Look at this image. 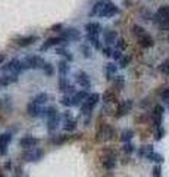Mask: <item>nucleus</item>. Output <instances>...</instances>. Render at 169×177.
I'll use <instances>...</instances> for the list:
<instances>
[{"mask_svg":"<svg viewBox=\"0 0 169 177\" xmlns=\"http://www.w3.org/2000/svg\"><path fill=\"white\" fill-rule=\"evenodd\" d=\"M119 13V9L113 5L110 0H99L90 12V16H94V15H99L101 18H110V16H115Z\"/></svg>","mask_w":169,"mask_h":177,"instance_id":"1","label":"nucleus"},{"mask_svg":"<svg viewBox=\"0 0 169 177\" xmlns=\"http://www.w3.org/2000/svg\"><path fill=\"white\" fill-rule=\"evenodd\" d=\"M99 99H100V95H97V93H93V95H90L88 98H87V100L81 105V111H82V114H90L91 109L97 105V102H99Z\"/></svg>","mask_w":169,"mask_h":177,"instance_id":"2","label":"nucleus"},{"mask_svg":"<svg viewBox=\"0 0 169 177\" xmlns=\"http://www.w3.org/2000/svg\"><path fill=\"white\" fill-rule=\"evenodd\" d=\"M66 38H63V37H50V38H47L44 43L41 44V47H40V50L41 52H44L47 49H50V47H53V46H60V44H66Z\"/></svg>","mask_w":169,"mask_h":177,"instance_id":"3","label":"nucleus"},{"mask_svg":"<svg viewBox=\"0 0 169 177\" xmlns=\"http://www.w3.org/2000/svg\"><path fill=\"white\" fill-rule=\"evenodd\" d=\"M60 37L66 38L68 42L69 40L71 42H78V40H81V33L77 28H65V30H62V35Z\"/></svg>","mask_w":169,"mask_h":177,"instance_id":"4","label":"nucleus"},{"mask_svg":"<svg viewBox=\"0 0 169 177\" xmlns=\"http://www.w3.org/2000/svg\"><path fill=\"white\" fill-rule=\"evenodd\" d=\"M25 62H27L28 68H33V69L44 68V65H46L44 59H41L40 56H27V58H25Z\"/></svg>","mask_w":169,"mask_h":177,"instance_id":"5","label":"nucleus"},{"mask_svg":"<svg viewBox=\"0 0 169 177\" xmlns=\"http://www.w3.org/2000/svg\"><path fill=\"white\" fill-rule=\"evenodd\" d=\"M11 140H12L11 133L0 134V155H6V152H8V145L11 143Z\"/></svg>","mask_w":169,"mask_h":177,"instance_id":"6","label":"nucleus"},{"mask_svg":"<svg viewBox=\"0 0 169 177\" xmlns=\"http://www.w3.org/2000/svg\"><path fill=\"white\" fill-rule=\"evenodd\" d=\"M43 156V151H37L35 148L33 149H27V152L24 154V159L25 161H38Z\"/></svg>","mask_w":169,"mask_h":177,"instance_id":"7","label":"nucleus"},{"mask_svg":"<svg viewBox=\"0 0 169 177\" xmlns=\"http://www.w3.org/2000/svg\"><path fill=\"white\" fill-rule=\"evenodd\" d=\"M132 108V100H125L122 103L118 105V109H116V117H124L126 115Z\"/></svg>","mask_w":169,"mask_h":177,"instance_id":"8","label":"nucleus"},{"mask_svg":"<svg viewBox=\"0 0 169 177\" xmlns=\"http://www.w3.org/2000/svg\"><path fill=\"white\" fill-rule=\"evenodd\" d=\"M113 134H115V130H113L110 125H103V129H100V132H99V140H109V139H112Z\"/></svg>","mask_w":169,"mask_h":177,"instance_id":"9","label":"nucleus"},{"mask_svg":"<svg viewBox=\"0 0 169 177\" xmlns=\"http://www.w3.org/2000/svg\"><path fill=\"white\" fill-rule=\"evenodd\" d=\"M38 145V139H35L33 136H25L19 140V146H22L25 149H33L34 146Z\"/></svg>","mask_w":169,"mask_h":177,"instance_id":"10","label":"nucleus"},{"mask_svg":"<svg viewBox=\"0 0 169 177\" xmlns=\"http://www.w3.org/2000/svg\"><path fill=\"white\" fill-rule=\"evenodd\" d=\"M2 71L3 72H8V71L11 72V71H13L15 74L21 72L19 71V59H12V61H9L5 66H2Z\"/></svg>","mask_w":169,"mask_h":177,"instance_id":"11","label":"nucleus"},{"mask_svg":"<svg viewBox=\"0 0 169 177\" xmlns=\"http://www.w3.org/2000/svg\"><path fill=\"white\" fill-rule=\"evenodd\" d=\"M163 106L162 105H156L155 106V109H153V122H155V125L156 127H160V124H162V115H163Z\"/></svg>","mask_w":169,"mask_h":177,"instance_id":"12","label":"nucleus"},{"mask_svg":"<svg viewBox=\"0 0 169 177\" xmlns=\"http://www.w3.org/2000/svg\"><path fill=\"white\" fill-rule=\"evenodd\" d=\"M43 109H44V108H41L40 105H37V103H34V102H30L28 106H27V112H28V115H31V117H38V115H41V114H43Z\"/></svg>","mask_w":169,"mask_h":177,"instance_id":"13","label":"nucleus"},{"mask_svg":"<svg viewBox=\"0 0 169 177\" xmlns=\"http://www.w3.org/2000/svg\"><path fill=\"white\" fill-rule=\"evenodd\" d=\"M38 37L37 35H25V37H19V38H16V43L19 44L21 47H27V46H31V44L35 43V40H37Z\"/></svg>","mask_w":169,"mask_h":177,"instance_id":"14","label":"nucleus"},{"mask_svg":"<svg viewBox=\"0 0 169 177\" xmlns=\"http://www.w3.org/2000/svg\"><path fill=\"white\" fill-rule=\"evenodd\" d=\"M90 95L87 93V92H78V93H75V96L72 98V105H75V106H78V105H82L87 98H88Z\"/></svg>","mask_w":169,"mask_h":177,"instance_id":"15","label":"nucleus"},{"mask_svg":"<svg viewBox=\"0 0 169 177\" xmlns=\"http://www.w3.org/2000/svg\"><path fill=\"white\" fill-rule=\"evenodd\" d=\"M77 83H78L79 86H82V87H90V77L85 74V72H78L77 75Z\"/></svg>","mask_w":169,"mask_h":177,"instance_id":"16","label":"nucleus"},{"mask_svg":"<svg viewBox=\"0 0 169 177\" xmlns=\"http://www.w3.org/2000/svg\"><path fill=\"white\" fill-rule=\"evenodd\" d=\"M85 31H87V34H100L101 27L99 22H88L85 25Z\"/></svg>","mask_w":169,"mask_h":177,"instance_id":"17","label":"nucleus"},{"mask_svg":"<svg viewBox=\"0 0 169 177\" xmlns=\"http://www.w3.org/2000/svg\"><path fill=\"white\" fill-rule=\"evenodd\" d=\"M116 165V161H115V155L109 154L104 159H103V167L106 168V170H113Z\"/></svg>","mask_w":169,"mask_h":177,"instance_id":"18","label":"nucleus"},{"mask_svg":"<svg viewBox=\"0 0 169 177\" xmlns=\"http://www.w3.org/2000/svg\"><path fill=\"white\" fill-rule=\"evenodd\" d=\"M18 81V75L16 74H12V75H3L0 78V86H9L12 83H16Z\"/></svg>","mask_w":169,"mask_h":177,"instance_id":"19","label":"nucleus"},{"mask_svg":"<svg viewBox=\"0 0 169 177\" xmlns=\"http://www.w3.org/2000/svg\"><path fill=\"white\" fill-rule=\"evenodd\" d=\"M155 44V42H153V38L150 37V35H143V37H140V46L141 47H144V49H147V47H151Z\"/></svg>","mask_w":169,"mask_h":177,"instance_id":"20","label":"nucleus"},{"mask_svg":"<svg viewBox=\"0 0 169 177\" xmlns=\"http://www.w3.org/2000/svg\"><path fill=\"white\" fill-rule=\"evenodd\" d=\"M118 40V33L116 31H106L104 33V42L107 44H112Z\"/></svg>","mask_w":169,"mask_h":177,"instance_id":"21","label":"nucleus"},{"mask_svg":"<svg viewBox=\"0 0 169 177\" xmlns=\"http://www.w3.org/2000/svg\"><path fill=\"white\" fill-rule=\"evenodd\" d=\"M59 115L56 117H52V118H49V121H47V129H49V132H55L57 129V124H59Z\"/></svg>","mask_w":169,"mask_h":177,"instance_id":"22","label":"nucleus"},{"mask_svg":"<svg viewBox=\"0 0 169 177\" xmlns=\"http://www.w3.org/2000/svg\"><path fill=\"white\" fill-rule=\"evenodd\" d=\"M47 99H49V95L43 92V93H38V95H37V96H35V98L33 99V102H34V103H37V105H40V106H41L43 103H46V102H47Z\"/></svg>","mask_w":169,"mask_h":177,"instance_id":"23","label":"nucleus"},{"mask_svg":"<svg viewBox=\"0 0 169 177\" xmlns=\"http://www.w3.org/2000/svg\"><path fill=\"white\" fill-rule=\"evenodd\" d=\"M101 98H103V102H104V103H112V102H116V96H115V93L110 92V90L104 92Z\"/></svg>","mask_w":169,"mask_h":177,"instance_id":"24","label":"nucleus"},{"mask_svg":"<svg viewBox=\"0 0 169 177\" xmlns=\"http://www.w3.org/2000/svg\"><path fill=\"white\" fill-rule=\"evenodd\" d=\"M57 69H59L60 75H62V77H65V75L68 74V71H69V65H68V61H60V62L57 64Z\"/></svg>","mask_w":169,"mask_h":177,"instance_id":"25","label":"nucleus"},{"mask_svg":"<svg viewBox=\"0 0 169 177\" xmlns=\"http://www.w3.org/2000/svg\"><path fill=\"white\" fill-rule=\"evenodd\" d=\"M87 40L93 43L96 49H100V42H99V34H87Z\"/></svg>","mask_w":169,"mask_h":177,"instance_id":"26","label":"nucleus"},{"mask_svg":"<svg viewBox=\"0 0 169 177\" xmlns=\"http://www.w3.org/2000/svg\"><path fill=\"white\" fill-rule=\"evenodd\" d=\"M41 115H44L47 118H52V117H56L57 115V109L55 106H49V108H44L43 109V114Z\"/></svg>","mask_w":169,"mask_h":177,"instance_id":"27","label":"nucleus"},{"mask_svg":"<svg viewBox=\"0 0 169 177\" xmlns=\"http://www.w3.org/2000/svg\"><path fill=\"white\" fill-rule=\"evenodd\" d=\"M132 136H134V132H132V130H129V129H128V130H124V132L121 133V140L125 142V143H128V142L132 139Z\"/></svg>","mask_w":169,"mask_h":177,"instance_id":"28","label":"nucleus"},{"mask_svg":"<svg viewBox=\"0 0 169 177\" xmlns=\"http://www.w3.org/2000/svg\"><path fill=\"white\" fill-rule=\"evenodd\" d=\"M56 53L65 56V58H66V61H69V62H72V61H74V56L71 55V52H69V50H66V49H63V47H57Z\"/></svg>","mask_w":169,"mask_h":177,"instance_id":"29","label":"nucleus"},{"mask_svg":"<svg viewBox=\"0 0 169 177\" xmlns=\"http://www.w3.org/2000/svg\"><path fill=\"white\" fill-rule=\"evenodd\" d=\"M116 71H118V66L115 65V64H107V65H106V75H107L109 80L112 78V75L116 74Z\"/></svg>","mask_w":169,"mask_h":177,"instance_id":"30","label":"nucleus"},{"mask_svg":"<svg viewBox=\"0 0 169 177\" xmlns=\"http://www.w3.org/2000/svg\"><path fill=\"white\" fill-rule=\"evenodd\" d=\"M68 139V136H65V134H57V136H55V137H52V143H55V145H62V143H65Z\"/></svg>","mask_w":169,"mask_h":177,"instance_id":"31","label":"nucleus"},{"mask_svg":"<svg viewBox=\"0 0 169 177\" xmlns=\"http://www.w3.org/2000/svg\"><path fill=\"white\" fill-rule=\"evenodd\" d=\"M140 156H148L150 154H153V146L151 145H147V146H143L140 151H138Z\"/></svg>","mask_w":169,"mask_h":177,"instance_id":"32","label":"nucleus"},{"mask_svg":"<svg viewBox=\"0 0 169 177\" xmlns=\"http://www.w3.org/2000/svg\"><path fill=\"white\" fill-rule=\"evenodd\" d=\"M63 129H65L66 132H74V130L77 129V121H75V120H66Z\"/></svg>","mask_w":169,"mask_h":177,"instance_id":"33","label":"nucleus"},{"mask_svg":"<svg viewBox=\"0 0 169 177\" xmlns=\"http://www.w3.org/2000/svg\"><path fill=\"white\" fill-rule=\"evenodd\" d=\"M68 87H69V83H68L66 77H60L59 78V88H60L62 92H66Z\"/></svg>","mask_w":169,"mask_h":177,"instance_id":"34","label":"nucleus"},{"mask_svg":"<svg viewBox=\"0 0 169 177\" xmlns=\"http://www.w3.org/2000/svg\"><path fill=\"white\" fill-rule=\"evenodd\" d=\"M132 33L135 35H138V37H143V35H146V31H144V28L143 27H140V25H134L132 27Z\"/></svg>","mask_w":169,"mask_h":177,"instance_id":"35","label":"nucleus"},{"mask_svg":"<svg viewBox=\"0 0 169 177\" xmlns=\"http://www.w3.org/2000/svg\"><path fill=\"white\" fill-rule=\"evenodd\" d=\"M147 158H148L150 161H155V162H162V161H163V156H162V155H159V154H155V152H153V154H150Z\"/></svg>","mask_w":169,"mask_h":177,"instance_id":"36","label":"nucleus"},{"mask_svg":"<svg viewBox=\"0 0 169 177\" xmlns=\"http://www.w3.org/2000/svg\"><path fill=\"white\" fill-rule=\"evenodd\" d=\"M115 86L118 87V90H121L124 87V77L122 75H116L115 77Z\"/></svg>","mask_w":169,"mask_h":177,"instance_id":"37","label":"nucleus"},{"mask_svg":"<svg viewBox=\"0 0 169 177\" xmlns=\"http://www.w3.org/2000/svg\"><path fill=\"white\" fill-rule=\"evenodd\" d=\"M43 69H44L46 75H49V77H50V75H53V71H55V69H53V65H52V64L46 62V65H44V68H43Z\"/></svg>","mask_w":169,"mask_h":177,"instance_id":"38","label":"nucleus"},{"mask_svg":"<svg viewBox=\"0 0 169 177\" xmlns=\"http://www.w3.org/2000/svg\"><path fill=\"white\" fill-rule=\"evenodd\" d=\"M159 69H160L162 72H165V74H169V59H166L162 65L159 66Z\"/></svg>","mask_w":169,"mask_h":177,"instance_id":"39","label":"nucleus"},{"mask_svg":"<svg viewBox=\"0 0 169 177\" xmlns=\"http://www.w3.org/2000/svg\"><path fill=\"white\" fill-rule=\"evenodd\" d=\"M81 50H82V55H84V58H91V50L88 46H81Z\"/></svg>","mask_w":169,"mask_h":177,"instance_id":"40","label":"nucleus"},{"mask_svg":"<svg viewBox=\"0 0 169 177\" xmlns=\"http://www.w3.org/2000/svg\"><path fill=\"white\" fill-rule=\"evenodd\" d=\"M60 103H62L63 106H72V99H71L69 96H63L62 100H60Z\"/></svg>","mask_w":169,"mask_h":177,"instance_id":"41","label":"nucleus"},{"mask_svg":"<svg viewBox=\"0 0 169 177\" xmlns=\"http://www.w3.org/2000/svg\"><path fill=\"white\" fill-rule=\"evenodd\" d=\"M122 151H124L125 154H131V152L134 151V146H132L131 143H125L124 148H122Z\"/></svg>","mask_w":169,"mask_h":177,"instance_id":"42","label":"nucleus"},{"mask_svg":"<svg viewBox=\"0 0 169 177\" xmlns=\"http://www.w3.org/2000/svg\"><path fill=\"white\" fill-rule=\"evenodd\" d=\"M116 44H118V49H119V50H124V49H126V43H125L124 38H118Z\"/></svg>","mask_w":169,"mask_h":177,"instance_id":"43","label":"nucleus"},{"mask_svg":"<svg viewBox=\"0 0 169 177\" xmlns=\"http://www.w3.org/2000/svg\"><path fill=\"white\" fill-rule=\"evenodd\" d=\"M129 61H131V58H129V56H124V58H122V59H121V68H126V65H128V64H129Z\"/></svg>","mask_w":169,"mask_h":177,"instance_id":"44","label":"nucleus"},{"mask_svg":"<svg viewBox=\"0 0 169 177\" xmlns=\"http://www.w3.org/2000/svg\"><path fill=\"white\" fill-rule=\"evenodd\" d=\"M113 59H116V61H118V59H122V53H121V50H119V49H116V50H113Z\"/></svg>","mask_w":169,"mask_h":177,"instance_id":"45","label":"nucleus"},{"mask_svg":"<svg viewBox=\"0 0 169 177\" xmlns=\"http://www.w3.org/2000/svg\"><path fill=\"white\" fill-rule=\"evenodd\" d=\"M163 134H165V130L159 127V129H158V132H156V140H160V139L163 137Z\"/></svg>","mask_w":169,"mask_h":177,"instance_id":"46","label":"nucleus"},{"mask_svg":"<svg viewBox=\"0 0 169 177\" xmlns=\"http://www.w3.org/2000/svg\"><path fill=\"white\" fill-rule=\"evenodd\" d=\"M62 28H63V24H60V22H59V24H55L50 30H52V31H62Z\"/></svg>","mask_w":169,"mask_h":177,"instance_id":"47","label":"nucleus"},{"mask_svg":"<svg viewBox=\"0 0 169 177\" xmlns=\"http://www.w3.org/2000/svg\"><path fill=\"white\" fill-rule=\"evenodd\" d=\"M103 55L104 56H112L113 55V50L110 47H103Z\"/></svg>","mask_w":169,"mask_h":177,"instance_id":"48","label":"nucleus"},{"mask_svg":"<svg viewBox=\"0 0 169 177\" xmlns=\"http://www.w3.org/2000/svg\"><path fill=\"white\" fill-rule=\"evenodd\" d=\"M153 177H160V167H155L153 168Z\"/></svg>","mask_w":169,"mask_h":177,"instance_id":"49","label":"nucleus"},{"mask_svg":"<svg viewBox=\"0 0 169 177\" xmlns=\"http://www.w3.org/2000/svg\"><path fill=\"white\" fill-rule=\"evenodd\" d=\"M162 98H163V99H166V100L169 99V87L163 90V93H162Z\"/></svg>","mask_w":169,"mask_h":177,"instance_id":"50","label":"nucleus"},{"mask_svg":"<svg viewBox=\"0 0 169 177\" xmlns=\"http://www.w3.org/2000/svg\"><path fill=\"white\" fill-rule=\"evenodd\" d=\"M74 90H75V88H74V86H71V84H69V87L66 88V93H74Z\"/></svg>","mask_w":169,"mask_h":177,"instance_id":"51","label":"nucleus"},{"mask_svg":"<svg viewBox=\"0 0 169 177\" xmlns=\"http://www.w3.org/2000/svg\"><path fill=\"white\" fill-rule=\"evenodd\" d=\"M5 168H6V170H11L12 164H11V162H5Z\"/></svg>","mask_w":169,"mask_h":177,"instance_id":"52","label":"nucleus"},{"mask_svg":"<svg viewBox=\"0 0 169 177\" xmlns=\"http://www.w3.org/2000/svg\"><path fill=\"white\" fill-rule=\"evenodd\" d=\"M5 59H6L5 55H0V64H3V62H5Z\"/></svg>","mask_w":169,"mask_h":177,"instance_id":"53","label":"nucleus"},{"mask_svg":"<svg viewBox=\"0 0 169 177\" xmlns=\"http://www.w3.org/2000/svg\"><path fill=\"white\" fill-rule=\"evenodd\" d=\"M0 177H5V176H3V174H2V173H0Z\"/></svg>","mask_w":169,"mask_h":177,"instance_id":"54","label":"nucleus"},{"mask_svg":"<svg viewBox=\"0 0 169 177\" xmlns=\"http://www.w3.org/2000/svg\"><path fill=\"white\" fill-rule=\"evenodd\" d=\"M168 21H169V16H168Z\"/></svg>","mask_w":169,"mask_h":177,"instance_id":"55","label":"nucleus"},{"mask_svg":"<svg viewBox=\"0 0 169 177\" xmlns=\"http://www.w3.org/2000/svg\"><path fill=\"white\" fill-rule=\"evenodd\" d=\"M168 40H169V35H168Z\"/></svg>","mask_w":169,"mask_h":177,"instance_id":"56","label":"nucleus"}]
</instances>
